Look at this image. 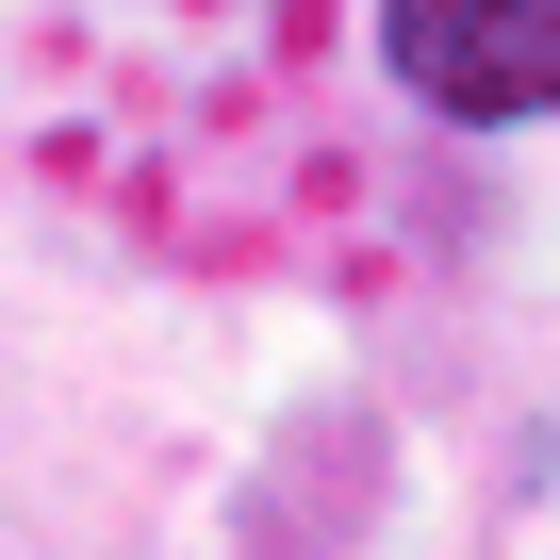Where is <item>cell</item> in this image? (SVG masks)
Segmentation results:
<instances>
[{"mask_svg":"<svg viewBox=\"0 0 560 560\" xmlns=\"http://www.w3.org/2000/svg\"><path fill=\"white\" fill-rule=\"evenodd\" d=\"M380 67L445 132H527L560 116V0H380Z\"/></svg>","mask_w":560,"mask_h":560,"instance_id":"obj_1","label":"cell"}]
</instances>
